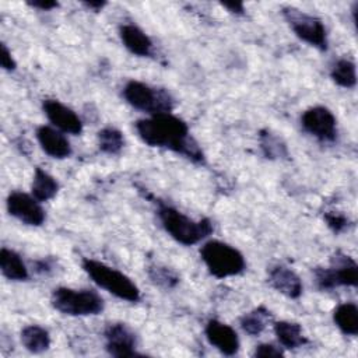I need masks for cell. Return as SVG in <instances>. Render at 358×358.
<instances>
[{"instance_id": "5", "label": "cell", "mask_w": 358, "mask_h": 358, "mask_svg": "<svg viewBox=\"0 0 358 358\" xmlns=\"http://www.w3.org/2000/svg\"><path fill=\"white\" fill-rule=\"evenodd\" d=\"M52 305L69 316H92L103 310L102 296L92 289H73L59 287L52 292Z\"/></svg>"}, {"instance_id": "17", "label": "cell", "mask_w": 358, "mask_h": 358, "mask_svg": "<svg viewBox=\"0 0 358 358\" xmlns=\"http://www.w3.org/2000/svg\"><path fill=\"white\" fill-rule=\"evenodd\" d=\"M274 334L284 348H299L308 343L299 323L280 320L274 323Z\"/></svg>"}, {"instance_id": "9", "label": "cell", "mask_w": 358, "mask_h": 358, "mask_svg": "<svg viewBox=\"0 0 358 358\" xmlns=\"http://www.w3.org/2000/svg\"><path fill=\"white\" fill-rule=\"evenodd\" d=\"M302 129L315 138L331 143L337 138V120L326 106H312L301 116Z\"/></svg>"}, {"instance_id": "22", "label": "cell", "mask_w": 358, "mask_h": 358, "mask_svg": "<svg viewBox=\"0 0 358 358\" xmlns=\"http://www.w3.org/2000/svg\"><path fill=\"white\" fill-rule=\"evenodd\" d=\"M270 317V310H267L264 306H259L241 317V327L245 333L250 336H257L266 329Z\"/></svg>"}, {"instance_id": "4", "label": "cell", "mask_w": 358, "mask_h": 358, "mask_svg": "<svg viewBox=\"0 0 358 358\" xmlns=\"http://www.w3.org/2000/svg\"><path fill=\"white\" fill-rule=\"evenodd\" d=\"M200 257L210 274L217 278L238 275L246 267L245 257L236 248L215 239L201 246Z\"/></svg>"}, {"instance_id": "23", "label": "cell", "mask_w": 358, "mask_h": 358, "mask_svg": "<svg viewBox=\"0 0 358 358\" xmlns=\"http://www.w3.org/2000/svg\"><path fill=\"white\" fill-rule=\"evenodd\" d=\"M331 80L343 87V88H352L357 84V73H355V64L350 59H338L331 70H330Z\"/></svg>"}, {"instance_id": "11", "label": "cell", "mask_w": 358, "mask_h": 358, "mask_svg": "<svg viewBox=\"0 0 358 358\" xmlns=\"http://www.w3.org/2000/svg\"><path fill=\"white\" fill-rule=\"evenodd\" d=\"M105 348L113 357H134L136 336L124 323H110L105 329Z\"/></svg>"}, {"instance_id": "8", "label": "cell", "mask_w": 358, "mask_h": 358, "mask_svg": "<svg viewBox=\"0 0 358 358\" xmlns=\"http://www.w3.org/2000/svg\"><path fill=\"white\" fill-rule=\"evenodd\" d=\"M315 282L320 289H333L336 287H357L358 266L345 255L337 253L331 257V264L327 268H315Z\"/></svg>"}, {"instance_id": "29", "label": "cell", "mask_w": 358, "mask_h": 358, "mask_svg": "<svg viewBox=\"0 0 358 358\" xmlns=\"http://www.w3.org/2000/svg\"><path fill=\"white\" fill-rule=\"evenodd\" d=\"M0 63H1V67H3L6 71H13V70H15V67H17V63H15V60H14L11 52H10L8 48L6 46V43H1Z\"/></svg>"}, {"instance_id": "20", "label": "cell", "mask_w": 358, "mask_h": 358, "mask_svg": "<svg viewBox=\"0 0 358 358\" xmlns=\"http://www.w3.org/2000/svg\"><path fill=\"white\" fill-rule=\"evenodd\" d=\"M333 320L345 336H357L358 333V308L352 302H344L334 309Z\"/></svg>"}, {"instance_id": "25", "label": "cell", "mask_w": 358, "mask_h": 358, "mask_svg": "<svg viewBox=\"0 0 358 358\" xmlns=\"http://www.w3.org/2000/svg\"><path fill=\"white\" fill-rule=\"evenodd\" d=\"M260 148L267 158H282L288 154L287 147L281 138L267 130L260 133Z\"/></svg>"}, {"instance_id": "2", "label": "cell", "mask_w": 358, "mask_h": 358, "mask_svg": "<svg viewBox=\"0 0 358 358\" xmlns=\"http://www.w3.org/2000/svg\"><path fill=\"white\" fill-rule=\"evenodd\" d=\"M158 218L164 229L179 243L185 246H192L206 239L213 232V224L208 218L199 221L192 220L175 207L159 203L158 204Z\"/></svg>"}, {"instance_id": "27", "label": "cell", "mask_w": 358, "mask_h": 358, "mask_svg": "<svg viewBox=\"0 0 358 358\" xmlns=\"http://www.w3.org/2000/svg\"><path fill=\"white\" fill-rule=\"evenodd\" d=\"M324 221H326L327 227H329L333 232H336V234L343 232V231L348 227V222H350L348 218H347L344 214L336 213V211H329V213H326V214H324Z\"/></svg>"}, {"instance_id": "14", "label": "cell", "mask_w": 358, "mask_h": 358, "mask_svg": "<svg viewBox=\"0 0 358 358\" xmlns=\"http://www.w3.org/2000/svg\"><path fill=\"white\" fill-rule=\"evenodd\" d=\"M36 138L41 148L52 158L63 159L71 155L70 141L59 129L50 126H39L36 130Z\"/></svg>"}, {"instance_id": "32", "label": "cell", "mask_w": 358, "mask_h": 358, "mask_svg": "<svg viewBox=\"0 0 358 358\" xmlns=\"http://www.w3.org/2000/svg\"><path fill=\"white\" fill-rule=\"evenodd\" d=\"M83 4H84L87 8H90V10L99 11V10H102V8L106 6V1H101V0H98V1H84Z\"/></svg>"}, {"instance_id": "3", "label": "cell", "mask_w": 358, "mask_h": 358, "mask_svg": "<svg viewBox=\"0 0 358 358\" xmlns=\"http://www.w3.org/2000/svg\"><path fill=\"white\" fill-rule=\"evenodd\" d=\"M81 266L98 287L106 289L116 298L127 302L140 301L138 287L131 281L130 277H127L122 271L90 257H84Z\"/></svg>"}, {"instance_id": "28", "label": "cell", "mask_w": 358, "mask_h": 358, "mask_svg": "<svg viewBox=\"0 0 358 358\" xmlns=\"http://www.w3.org/2000/svg\"><path fill=\"white\" fill-rule=\"evenodd\" d=\"M253 354H255V357H262V358L282 357V351L280 350V347H275V345L268 344V343H263V344L256 345Z\"/></svg>"}, {"instance_id": "7", "label": "cell", "mask_w": 358, "mask_h": 358, "mask_svg": "<svg viewBox=\"0 0 358 358\" xmlns=\"http://www.w3.org/2000/svg\"><path fill=\"white\" fill-rule=\"evenodd\" d=\"M282 15L294 34L308 45L319 49H327V32L324 24L315 15L301 11L295 7H284Z\"/></svg>"}, {"instance_id": "19", "label": "cell", "mask_w": 358, "mask_h": 358, "mask_svg": "<svg viewBox=\"0 0 358 358\" xmlns=\"http://www.w3.org/2000/svg\"><path fill=\"white\" fill-rule=\"evenodd\" d=\"M59 190V182L50 173L43 171L42 168H35L31 193L38 201H48L56 196Z\"/></svg>"}, {"instance_id": "30", "label": "cell", "mask_w": 358, "mask_h": 358, "mask_svg": "<svg viewBox=\"0 0 358 358\" xmlns=\"http://www.w3.org/2000/svg\"><path fill=\"white\" fill-rule=\"evenodd\" d=\"M31 7L34 8H39L42 11H49L52 8H56L59 6L57 1H52V0H36V1H29L28 3Z\"/></svg>"}, {"instance_id": "10", "label": "cell", "mask_w": 358, "mask_h": 358, "mask_svg": "<svg viewBox=\"0 0 358 358\" xmlns=\"http://www.w3.org/2000/svg\"><path fill=\"white\" fill-rule=\"evenodd\" d=\"M32 194H27L22 192H11L7 197L6 206L10 215L20 220L25 225L39 227L45 222V211Z\"/></svg>"}, {"instance_id": "15", "label": "cell", "mask_w": 358, "mask_h": 358, "mask_svg": "<svg viewBox=\"0 0 358 358\" xmlns=\"http://www.w3.org/2000/svg\"><path fill=\"white\" fill-rule=\"evenodd\" d=\"M268 284L280 294L296 299L302 294V281L298 274L285 266H275L268 273Z\"/></svg>"}, {"instance_id": "13", "label": "cell", "mask_w": 358, "mask_h": 358, "mask_svg": "<svg viewBox=\"0 0 358 358\" xmlns=\"http://www.w3.org/2000/svg\"><path fill=\"white\" fill-rule=\"evenodd\" d=\"M204 334L208 343L225 355H234L239 350V337L236 331L217 319H210L204 327Z\"/></svg>"}, {"instance_id": "24", "label": "cell", "mask_w": 358, "mask_h": 358, "mask_svg": "<svg viewBox=\"0 0 358 358\" xmlns=\"http://www.w3.org/2000/svg\"><path fill=\"white\" fill-rule=\"evenodd\" d=\"M96 137H98V147L105 154H110V155L117 154L124 145L123 134L117 129L110 126L99 130Z\"/></svg>"}, {"instance_id": "21", "label": "cell", "mask_w": 358, "mask_h": 358, "mask_svg": "<svg viewBox=\"0 0 358 358\" xmlns=\"http://www.w3.org/2000/svg\"><path fill=\"white\" fill-rule=\"evenodd\" d=\"M21 343L29 352L39 354L50 347V336L46 329L29 324L21 330Z\"/></svg>"}, {"instance_id": "18", "label": "cell", "mask_w": 358, "mask_h": 358, "mask_svg": "<svg viewBox=\"0 0 358 358\" xmlns=\"http://www.w3.org/2000/svg\"><path fill=\"white\" fill-rule=\"evenodd\" d=\"M0 268L3 275L11 281H25L29 277L21 256L7 248L0 250Z\"/></svg>"}, {"instance_id": "16", "label": "cell", "mask_w": 358, "mask_h": 358, "mask_svg": "<svg viewBox=\"0 0 358 358\" xmlns=\"http://www.w3.org/2000/svg\"><path fill=\"white\" fill-rule=\"evenodd\" d=\"M119 36L124 48L140 57L151 56L152 53V41L150 36L134 24H123L119 28Z\"/></svg>"}, {"instance_id": "26", "label": "cell", "mask_w": 358, "mask_h": 358, "mask_svg": "<svg viewBox=\"0 0 358 358\" xmlns=\"http://www.w3.org/2000/svg\"><path fill=\"white\" fill-rule=\"evenodd\" d=\"M148 274H150L151 280H152L155 284H158V285H161V287H164V288H172V287H175V285L178 284V281H179L178 275H176L172 270H169L168 267H162V266L150 267Z\"/></svg>"}, {"instance_id": "1", "label": "cell", "mask_w": 358, "mask_h": 358, "mask_svg": "<svg viewBox=\"0 0 358 358\" xmlns=\"http://www.w3.org/2000/svg\"><path fill=\"white\" fill-rule=\"evenodd\" d=\"M134 127L138 137L150 147L166 148L196 164L204 161V154L190 136L186 122L172 113L150 115L137 120Z\"/></svg>"}, {"instance_id": "31", "label": "cell", "mask_w": 358, "mask_h": 358, "mask_svg": "<svg viewBox=\"0 0 358 358\" xmlns=\"http://www.w3.org/2000/svg\"><path fill=\"white\" fill-rule=\"evenodd\" d=\"M221 6L224 8H227L229 13L232 14H243L245 8H243V4L242 3H221Z\"/></svg>"}, {"instance_id": "12", "label": "cell", "mask_w": 358, "mask_h": 358, "mask_svg": "<svg viewBox=\"0 0 358 358\" xmlns=\"http://www.w3.org/2000/svg\"><path fill=\"white\" fill-rule=\"evenodd\" d=\"M42 109L49 122L63 133L80 134L83 131V122L78 115L57 99H45Z\"/></svg>"}, {"instance_id": "6", "label": "cell", "mask_w": 358, "mask_h": 358, "mask_svg": "<svg viewBox=\"0 0 358 358\" xmlns=\"http://www.w3.org/2000/svg\"><path fill=\"white\" fill-rule=\"evenodd\" d=\"M122 95L130 106L150 115L171 113L173 108V99L169 92L162 88H152L136 80H130L124 84Z\"/></svg>"}]
</instances>
